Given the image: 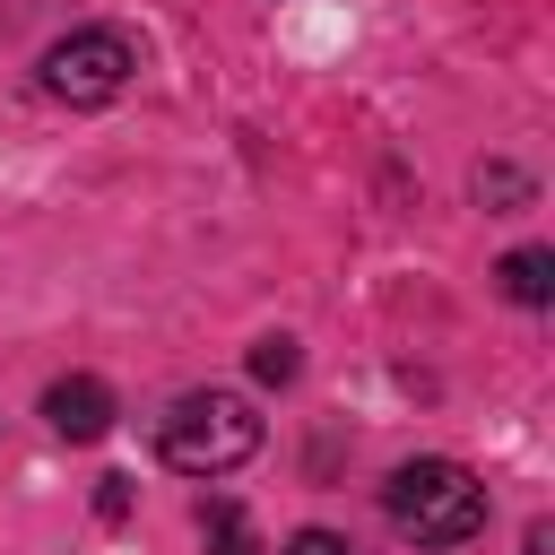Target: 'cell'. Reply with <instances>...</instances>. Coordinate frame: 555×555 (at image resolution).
Returning <instances> with one entry per match:
<instances>
[{
    "label": "cell",
    "instance_id": "obj_2",
    "mask_svg": "<svg viewBox=\"0 0 555 555\" xmlns=\"http://www.w3.org/2000/svg\"><path fill=\"white\" fill-rule=\"evenodd\" d=\"M382 512L416 538V546H468L486 529V486L460 460H408L382 486Z\"/></svg>",
    "mask_w": 555,
    "mask_h": 555
},
{
    "label": "cell",
    "instance_id": "obj_7",
    "mask_svg": "<svg viewBox=\"0 0 555 555\" xmlns=\"http://www.w3.org/2000/svg\"><path fill=\"white\" fill-rule=\"evenodd\" d=\"M295 373H304L295 338H260V347H251V382H295Z\"/></svg>",
    "mask_w": 555,
    "mask_h": 555
},
{
    "label": "cell",
    "instance_id": "obj_5",
    "mask_svg": "<svg viewBox=\"0 0 555 555\" xmlns=\"http://www.w3.org/2000/svg\"><path fill=\"white\" fill-rule=\"evenodd\" d=\"M503 295L512 304H555V251L546 243H520V251H503Z\"/></svg>",
    "mask_w": 555,
    "mask_h": 555
},
{
    "label": "cell",
    "instance_id": "obj_6",
    "mask_svg": "<svg viewBox=\"0 0 555 555\" xmlns=\"http://www.w3.org/2000/svg\"><path fill=\"white\" fill-rule=\"evenodd\" d=\"M199 538H208V555H260V538H251L243 503H225V494H208V503H199Z\"/></svg>",
    "mask_w": 555,
    "mask_h": 555
},
{
    "label": "cell",
    "instance_id": "obj_1",
    "mask_svg": "<svg viewBox=\"0 0 555 555\" xmlns=\"http://www.w3.org/2000/svg\"><path fill=\"white\" fill-rule=\"evenodd\" d=\"M260 451V416L243 390H182L165 416H156V460L182 468V477H225Z\"/></svg>",
    "mask_w": 555,
    "mask_h": 555
},
{
    "label": "cell",
    "instance_id": "obj_9",
    "mask_svg": "<svg viewBox=\"0 0 555 555\" xmlns=\"http://www.w3.org/2000/svg\"><path fill=\"white\" fill-rule=\"evenodd\" d=\"M95 520H130V477H95Z\"/></svg>",
    "mask_w": 555,
    "mask_h": 555
},
{
    "label": "cell",
    "instance_id": "obj_3",
    "mask_svg": "<svg viewBox=\"0 0 555 555\" xmlns=\"http://www.w3.org/2000/svg\"><path fill=\"white\" fill-rule=\"evenodd\" d=\"M130 35H113V26H78V35H61L52 52H43V95L52 104H113L121 87H130Z\"/></svg>",
    "mask_w": 555,
    "mask_h": 555
},
{
    "label": "cell",
    "instance_id": "obj_4",
    "mask_svg": "<svg viewBox=\"0 0 555 555\" xmlns=\"http://www.w3.org/2000/svg\"><path fill=\"white\" fill-rule=\"evenodd\" d=\"M43 416H52L61 442H104V434H113V390H104L95 373H69V382L43 390Z\"/></svg>",
    "mask_w": 555,
    "mask_h": 555
},
{
    "label": "cell",
    "instance_id": "obj_8",
    "mask_svg": "<svg viewBox=\"0 0 555 555\" xmlns=\"http://www.w3.org/2000/svg\"><path fill=\"white\" fill-rule=\"evenodd\" d=\"M278 555H356V546H347L338 529H295V538H286Z\"/></svg>",
    "mask_w": 555,
    "mask_h": 555
}]
</instances>
